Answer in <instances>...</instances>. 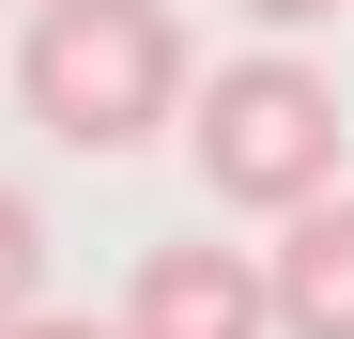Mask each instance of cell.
I'll return each instance as SVG.
<instances>
[{
  "mask_svg": "<svg viewBox=\"0 0 354 339\" xmlns=\"http://www.w3.org/2000/svg\"><path fill=\"white\" fill-rule=\"evenodd\" d=\"M231 16H262V31H324V16H354V0H231Z\"/></svg>",
  "mask_w": 354,
  "mask_h": 339,
  "instance_id": "cell-6",
  "label": "cell"
},
{
  "mask_svg": "<svg viewBox=\"0 0 354 339\" xmlns=\"http://www.w3.org/2000/svg\"><path fill=\"white\" fill-rule=\"evenodd\" d=\"M124 339H277V262L262 247H139L124 277Z\"/></svg>",
  "mask_w": 354,
  "mask_h": 339,
  "instance_id": "cell-3",
  "label": "cell"
},
{
  "mask_svg": "<svg viewBox=\"0 0 354 339\" xmlns=\"http://www.w3.org/2000/svg\"><path fill=\"white\" fill-rule=\"evenodd\" d=\"M185 154H201V185L231 216H308V201H339V93H324V62H292V46L216 62Z\"/></svg>",
  "mask_w": 354,
  "mask_h": 339,
  "instance_id": "cell-2",
  "label": "cell"
},
{
  "mask_svg": "<svg viewBox=\"0 0 354 339\" xmlns=\"http://www.w3.org/2000/svg\"><path fill=\"white\" fill-rule=\"evenodd\" d=\"M16 93L46 139L77 154H124L185 108V16L169 0H31V46H16Z\"/></svg>",
  "mask_w": 354,
  "mask_h": 339,
  "instance_id": "cell-1",
  "label": "cell"
},
{
  "mask_svg": "<svg viewBox=\"0 0 354 339\" xmlns=\"http://www.w3.org/2000/svg\"><path fill=\"white\" fill-rule=\"evenodd\" d=\"M0 339H124V324H77V309H16Z\"/></svg>",
  "mask_w": 354,
  "mask_h": 339,
  "instance_id": "cell-7",
  "label": "cell"
},
{
  "mask_svg": "<svg viewBox=\"0 0 354 339\" xmlns=\"http://www.w3.org/2000/svg\"><path fill=\"white\" fill-rule=\"evenodd\" d=\"M31 293H46V216H31L16 185H0V324H16Z\"/></svg>",
  "mask_w": 354,
  "mask_h": 339,
  "instance_id": "cell-5",
  "label": "cell"
},
{
  "mask_svg": "<svg viewBox=\"0 0 354 339\" xmlns=\"http://www.w3.org/2000/svg\"><path fill=\"white\" fill-rule=\"evenodd\" d=\"M277 339H354V201H308L277 216Z\"/></svg>",
  "mask_w": 354,
  "mask_h": 339,
  "instance_id": "cell-4",
  "label": "cell"
}]
</instances>
